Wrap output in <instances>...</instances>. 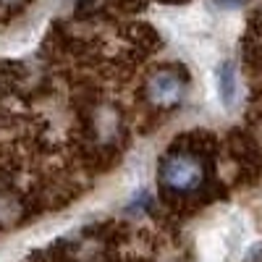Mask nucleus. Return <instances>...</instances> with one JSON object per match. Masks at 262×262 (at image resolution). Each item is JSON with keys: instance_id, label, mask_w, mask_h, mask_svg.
I'll return each instance as SVG.
<instances>
[{"instance_id": "1", "label": "nucleus", "mask_w": 262, "mask_h": 262, "mask_svg": "<svg viewBox=\"0 0 262 262\" xmlns=\"http://www.w3.org/2000/svg\"><path fill=\"white\" fill-rule=\"evenodd\" d=\"M202 176H205L202 165L196 163L194 158H184V155L165 160V165L160 170L163 184L170 186V189H179V191L196 189V186H200V181H202Z\"/></svg>"}, {"instance_id": "3", "label": "nucleus", "mask_w": 262, "mask_h": 262, "mask_svg": "<svg viewBox=\"0 0 262 262\" xmlns=\"http://www.w3.org/2000/svg\"><path fill=\"white\" fill-rule=\"evenodd\" d=\"M184 92V86H181V79L179 76H173V74H160L152 79L149 84V95L155 102H163V105H173Z\"/></svg>"}, {"instance_id": "4", "label": "nucleus", "mask_w": 262, "mask_h": 262, "mask_svg": "<svg viewBox=\"0 0 262 262\" xmlns=\"http://www.w3.org/2000/svg\"><path fill=\"white\" fill-rule=\"evenodd\" d=\"M212 3L217 8H238V6H244V0H212Z\"/></svg>"}, {"instance_id": "2", "label": "nucleus", "mask_w": 262, "mask_h": 262, "mask_svg": "<svg viewBox=\"0 0 262 262\" xmlns=\"http://www.w3.org/2000/svg\"><path fill=\"white\" fill-rule=\"evenodd\" d=\"M215 84H217V97H221V102L226 107H233L236 97H238V76H236V66L231 60L217 66Z\"/></svg>"}]
</instances>
